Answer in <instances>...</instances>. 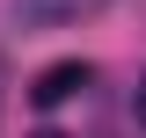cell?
I'll list each match as a JSON object with an SVG mask.
<instances>
[{
	"mask_svg": "<svg viewBox=\"0 0 146 138\" xmlns=\"http://www.w3.org/2000/svg\"><path fill=\"white\" fill-rule=\"evenodd\" d=\"M131 116H139V131H146V80L131 87Z\"/></svg>",
	"mask_w": 146,
	"mask_h": 138,
	"instance_id": "3",
	"label": "cell"
},
{
	"mask_svg": "<svg viewBox=\"0 0 146 138\" xmlns=\"http://www.w3.org/2000/svg\"><path fill=\"white\" fill-rule=\"evenodd\" d=\"M102 0H15L22 22H73V15H95Z\"/></svg>",
	"mask_w": 146,
	"mask_h": 138,
	"instance_id": "2",
	"label": "cell"
},
{
	"mask_svg": "<svg viewBox=\"0 0 146 138\" xmlns=\"http://www.w3.org/2000/svg\"><path fill=\"white\" fill-rule=\"evenodd\" d=\"M88 80H95V73L80 66V58H66V66H44V73H36V87H29V102H36V109H58V102H73Z\"/></svg>",
	"mask_w": 146,
	"mask_h": 138,
	"instance_id": "1",
	"label": "cell"
},
{
	"mask_svg": "<svg viewBox=\"0 0 146 138\" xmlns=\"http://www.w3.org/2000/svg\"><path fill=\"white\" fill-rule=\"evenodd\" d=\"M36 138H66V131H36Z\"/></svg>",
	"mask_w": 146,
	"mask_h": 138,
	"instance_id": "4",
	"label": "cell"
}]
</instances>
